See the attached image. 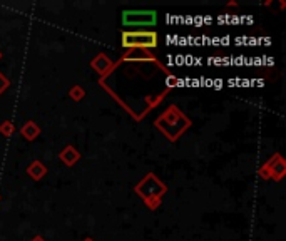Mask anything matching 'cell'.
<instances>
[{
	"label": "cell",
	"instance_id": "obj_12",
	"mask_svg": "<svg viewBox=\"0 0 286 241\" xmlns=\"http://www.w3.org/2000/svg\"><path fill=\"white\" fill-rule=\"evenodd\" d=\"M14 132H15V124L12 123V120H4V123H0V134L4 137H10Z\"/></svg>",
	"mask_w": 286,
	"mask_h": 241
},
{
	"label": "cell",
	"instance_id": "obj_13",
	"mask_svg": "<svg viewBox=\"0 0 286 241\" xmlns=\"http://www.w3.org/2000/svg\"><path fill=\"white\" fill-rule=\"evenodd\" d=\"M9 87H10V81H9V77H5V76L2 74V72H0V95H2Z\"/></svg>",
	"mask_w": 286,
	"mask_h": 241
},
{
	"label": "cell",
	"instance_id": "obj_14",
	"mask_svg": "<svg viewBox=\"0 0 286 241\" xmlns=\"http://www.w3.org/2000/svg\"><path fill=\"white\" fill-rule=\"evenodd\" d=\"M30 241H47V239L44 236H40V234H35V236L30 239Z\"/></svg>",
	"mask_w": 286,
	"mask_h": 241
},
{
	"label": "cell",
	"instance_id": "obj_2",
	"mask_svg": "<svg viewBox=\"0 0 286 241\" xmlns=\"http://www.w3.org/2000/svg\"><path fill=\"white\" fill-rule=\"evenodd\" d=\"M134 192H136L139 198H142L146 206L154 211L161 206V200L168 192V186L164 184L154 173H148L136 186H134Z\"/></svg>",
	"mask_w": 286,
	"mask_h": 241
},
{
	"label": "cell",
	"instance_id": "obj_10",
	"mask_svg": "<svg viewBox=\"0 0 286 241\" xmlns=\"http://www.w3.org/2000/svg\"><path fill=\"white\" fill-rule=\"evenodd\" d=\"M20 134H22L23 139L29 141V142L35 141V139H37V137L40 136V128H39V124L35 123V120H27V123L20 128Z\"/></svg>",
	"mask_w": 286,
	"mask_h": 241
},
{
	"label": "cell",
	"instance_id": "obj_16",
	"mask_svg": "<svg viewBox=\"0 0 286 241\" xmlns=\"http://www.w3.org/2000/svg\"><path fill=\"white\" fill-rule=\"evenodd\" d=\"M2 57H4V54H2V51H0V60H2Z\"/></svg>",
	"mask_w": 286,
	"mask_h": 241
},
{
	"label": "cell",
	"instance_id": "obj_7",
	"mask_svg": "<svg viewBox=\"0 0 286 241\" xmlns=\"http://www.w3.org/2000/svg\"><path fill=\"white\" fill-rule=\"evenodd\" d=\"M124 60H139V62H142V60H148V62H156V64H159L156 60V57L151 54L149 51H144V49H132V51H127L123 57H121L119 60V64L121 62H124Z\"/></svg>",
	"mask_w": 286,
	"mask_h": 241
},
{
	"label": "cell",
	"instance_id": "obj_4",
	"mask_svg": "<svg viewBox=\"0 0 286 241\" xmlns=\"http://www.w3.org/2000/svg\"><path fill=\"white\" fill-rule=\"evenodd\" d=\"M157 22L156 10H124V27H154Z\"/></svg>",
	"mask_w": 286,
	"mask_h": 241
},
{
	"label": "cell",
	"instance_id": "obj_8",
	"mask_svg": "<svg viewBox=\"0 0 286 241\" xmlns=\"http://www.w3.org/2000/svg\"><path fill=\"white\" fill-rule=\"evenodd\" d=\"M59 159L62 161L65 166L72 167V166H76L79 161H81V153H79V149L76 146H70V144H69V146H65L59 153Z\"/></svg>",
	"mask_w": 286,
	"mask_h": 241
},
{
	"label": "cell",
	"instance_id": "obj_15",
	"mask_svg": "<svg viewBox=\"0 0 286 241\" xmlns=\"http://www.w3.org/2000/svg\"><path fill=\"white\" fill-rule=\"evenodd\" d=\"M82 241H96L94 238H90V236H87V238H84Z\"/></svg>",
	"mask_w": 286,
	"mask_h": 241
},
{
	"label": "cell",
	"instance_id": "obj_11",
	"mask_svg": "<svg viewBox=\"0 0 286 241\" xmlns=\"http://www.w3.org/2000/svg\"><path fill=\"white\" fill-rule=\"evenodd\" d=\"M69 98L76 102H81L84 98H86V90H84V87H81V86H72L69 89Z\"/></svg>",
	"mask_w": 286,
	"mask_h": 241
},
{
	"label": "cell",
	"instance_id": "obj_1",
	"mask_svg": "<svg viewBox=\"0 0 286 241\" xmlns=\"http://www.w3.org/2000/svg\"><path fill=\"white\" fill-rule=\"evenodd\" d=\"M154 126L162 132L164 137H168L171 142H176L184 132L191 128V120L184 116L178 106H169L159 117L154 120Z\"/></svg>",
	"mask_w": 286,
	"mask_h": 241
},
{
	"label": "cell",
	"instance_id": "obj_6",
	"mask_svg": "<svg viewBox=\"0 0 286 241\" xmlns=\"http://www.w3.org/2000/svg\"><path fill=\"white\" fill-rule=\"evenodd\" d=\"M119 62H112L106 54H97V56L90 60V67H92L101 77H106L107 74H111Z\"/></svg>",
	"mask_w": 286,
	"mask_h": 241
},
{
	"label": "cell",
	"instance_id": "obj_9",
	"mask_svg": "<svg viewBox=\"0 0 286 241\" xmlns=\"http://www.w3.org/2000/svg\"><path fill=\"white\" fill-rule=\"evenodd\" d=\"M27 176L32 179V181H40V179H44L45 178V174H47V166L44 164L42 161H32L30 164L27 166Z\"/></svg>",
	"mask_w": 286,
	"mask_h": 241
},
{
	"label": "cell",
	"instance_id": "obj_5",
	"mask_svg": "<svg viewBox=\"0 0 286 241\" xmlns=\"http://www.w3.org/2000/svg\"><path fill=\"white\" fill-rule=\"evenodd\" d=\"M259 176L263 179H273V181H281L286 176V161L283 156L276 153L268 159L263 166L259 167Z\"/></svg>",
	"mask_w": 286,
	"mask_h": 241
},
{
	"label": "cell",
	"instance_id": "obj_3",
	"mask_svg": "<svg viewBox=\"0 0 286 241\" xmlns=\"http://www.w3.org/2000/svg\"><path fill=\"white\" fill-rule=\"evenodd\" d=\"M159 40L154 30H124L121 34V45L127 51L132 49H156Z\"/></svg>",
	"mask_w": 286,
	"mask_h": 241
}]
</instances>
